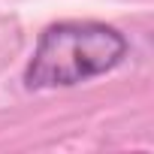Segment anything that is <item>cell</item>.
Instances as JSON below:
<instances>
[{"instance_id": "1", "label": "cell", "mask_w": 154, "mask_h": 154, "mask_svg": "<svg viewBox=\"0 0 154 154\" xmlns=\"http://www.w3.org/2000/svg\"><path fill=\"white\" fill-rule=\"evenodd\" d=\"M130 51L121 30L103 21H60L39 33L24 66L27 91H51L112 72Z\"/></svg>"}]
</instances>
